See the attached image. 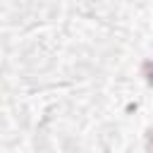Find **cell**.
Returning a JSON list of instances; mask_svg holds the SVG:
<instances>
[{"mask_svg":"<svg viewBox=\"0 0 153 153\" xmlns=\"http://www.w3.org/2000/svg\"><path fill=\"white\" fill-rule=\"evenodd\" d=\"M143 69H146V79H148V84H153V65H151V62H146V65H143Z\"/></svg>","mask_w":153,"mask_h":153,"instance_id":"obj_1","label":"cell"},{"mask_svg":"<svg viewBox=\"0 0 153 153\" xmlns=\"http://www.w3.org/2000/svg\"><path fill=\"white\" fill-rule=\"evenodd\" d=\"M148 153H153V131H151V136H148Z\"/></svg>","mask_w":153,"mask_h":153,"instance_id":"obj_2","label":"cell"}]
</instances>
